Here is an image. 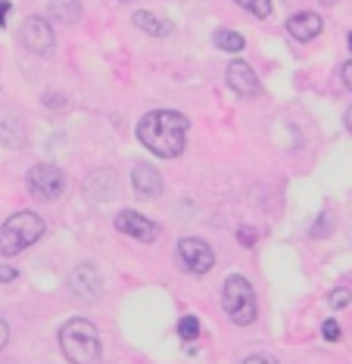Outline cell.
<instances>
[{
	"instance_id": "cell-5",
	"label": "cell",
	"mask_w": 352,
	"mask_h": 364,
	"mask_svg": "<svg viewBox=\"0 0 352 364\" xmlns=\"http://www.w3.org/2000/svg\"><path fill=\"white\" fill-rule=\"evenodd\" d=\"M28 190H32L38 200H60L66 193V174H63L56 165H34L28 171Z\"/></svg>"
},
{
	"instance_id": "cell-22",
	"label": "cell",
	"mask_w": 352,
	"mask_h": 364,
	"mask_svg": "<svg viewBox=\"0 0 352 364\" xmlns=\"http://www.w3.org/2000/svg\"><path fill=\"white\" fill-rule=\"evenodd\" d=\"M237 240H240L243 246H253V243H256V230H249V228H240V230H237Z\"/></svg>"
},
{
	"instance_id": "cell-2",
	"label": "cell",
	"mask_w": 352,
	"mask_h": 364,
	"mask_svg": "<svg viewBox=\"0 0 352 364\" xmlns=\"http://www.w3.org/2000/svg\"><path fill=\"white\" fill-rule=\"evenodd\" d=\"M60 346L72 364H97L103 358V343H100L97 327L88 318H72L60 330Z\"/></svg>"
},
{
	"instance_id": "cell-11",
	"label": "cell",
	"mask_w": 352,
	"mask_h": 364,
	"mask_svg": "<svg viewBox=\"0 0 352 364\" xmlns=\"http://www.w3.org/2000/svg\"><path fill=\"white\" fill-rule=\"evenodd\" d=\"M116 187H119L116 171H112V169H100V171H94V174L88 178V184H84V193H88L91 200H97V202H110L112 196H116Z\"/></svg>"
},
{
	"instance_id": "cell-20",
	"label": "cell",
	"mask_w": 352,
	"mask_h": 364,
	"mask_svg": "<svg viewBox=\"0 0 352 364\" xmlns=\"http://www.w3.org/2000/svg\"><path fill=\"white\" fill-rule=\"evenodd\" d=\"M330 230H334V215L325 212V215L318 218V224H315V228H312V237H315V240H321V237H327Z\"/></svg>"
},
{
	"instance_id": "cell-21",
	"label": "cell",
	"mask_w": 352,
	"mask_h": 364,
	"mask_svg": "<svg viewBox=\"0 0 352 364\" xmlns=\"http://www.w3.org/2000/svg\"><path fill=\"white\" fill-rule=\"evenodd\" d=\"M321 337H325L327 343H337V339H340V327H337V321H325V324H321Z\"/></svg>"
},
{
	"instance_id": "cell-14",
	"label": "cell",
	"mask_w": 352,
	"mask_h": 364,
	"mask_svg": "<svg viewBox=\"0 0 352 364\" xmlns=\"http://www.w3.org/2000/svg\"><path fill=\"white\" fill-rule=\"evenodd\" d=\"M50 19L60 25H75L82 19V0H50Z\"/></svg>"
},
{
	"instance_id": "cell-16",
	"label": "cell",
	"mask_w": 352,
	"mask_h": 364,
	"mask_svg": "<svg viewBox=\"0 0 352 364\" xmlns=\"http://www.w3.org/2000/svg\"><path fill=\"white\" fill-rule=\"evenodd\" d=\"M212 41H215V47L225 50V53H240L243 50V38L237 32H215Z\"/></svg>"
},
{
	"instance_id": "cell-7",
	"label": "cell",
	"mask_w": 352,
	"mask_h": 364,
	"mask_svg": "<svg viewBox=\"0 0 352 364\" xmlns=\"http://www.w3.org/2000/svg\"><path fill=\"white\" fill-rule=\"evenodd\" d=\"M178 259L184 261V268H188L190 274H200V278L215 265L209 243H203V240H197V237H184L181 243H178Z\"/></svg>"
},
{
	"instance_id": "cell-1",
	"label": "cell",
	"mask_w": 352,
	"mask_h": 364,
	"mask_svg": "<svg viewBox=\"0 0 352 364\" xmlns=\"http://www.w3.org/2000/svg\"><path fill=\"white\" fill-rule=\"evenodd\" d=\"M188 125L181 112H171V109H156L147 112L138 125V137L153 156L159 159H175L184 152V137H188Z\"/></svg>"
},
{
	"instance_id": "cell-18",
	"label": "cell",
	"mask_w": 352,
	"mask_h": 364,
	"mask_svg": "<svg viewBox=\"0 0 352 364\" xmlns=\"http://www.w3.org/2000/svg\"><path fill=\"white\" fill-rule=\"evenodd\" d=\"M178 337L188 339V343H190L193 337H200V321H197V318H193V315L181 318V321H178Z\"/></svg>"
},
{
	"instance_id": "cell-17",
	"label": "cell",
	"mask_w": 352,
	"mask_h": 364,
	"mask_svg": "<svg viewBox=\"0 0 352 364\" xmlns=\"http://www.w3.org/2000/svg\"><path fill=\"white\" fill-rule=\"evenodd\" d=\"M240 10L253 13L256 19H268L271 16V0H234Z\"/></svg>"
},
{
	"instance_id": "cell-10",
	"label": "cell",
	"mask_w": 352,
	"mask_h": 364,
	"mask_svg": "<svg viewBox=\"0 0 352 364\" xmlns=\"http://www.w3.org/2000/svg\"><path fill=\"white\" fill-rule=\"evenodd\" d=\"M228 84L234 87V93H240V97H247V100L262 93V84H259L253 65L243 63V60H234L231 65H228Z\"/></svg>"
},
{
	"instance_id": "cell-15",
	"label": "cell",
	"mask_w": 352,
	"mask_h": 364,
	"mask_svg": "<svg viewBox=\"0 0 352 364\" xmlns=\"http://www.w3.org/2000/svg\"><path fill=\"white\" fill-rule=\"evenodd\" d=\"M134 25H138L141 32H147V34H156V38H169L171 34V22L153 16V13H147V10L134 13Z\"/></svg>"
},
{
	"instance_id": "cell-24",
	"label": "cell",
	"mask_w": 352,
	"mask_h": 364,
	"mask_svg": "<svg viewBox=\"0 0 352 364\" xmlns=\"http://www.w3.org/2000/svg\"><path fill=\"white\" fill-rule=\"evenodd\" d=\"M243 364H278L275 358H268V355H249Z\"/></svg>"
},
{
	"instance_id": "cell-6",
	"label": "cell",
	"mask_w": 352,
	"mask_h": 364,
	"mask_svg": "<svg viewBox=\"0 0 352 364\" xmlns=\"http://www.w3.org/2000/svg\"><path fill=\"white\" fill-rule=\"evenodd\" d=\"M19 38H22L25 50H32V53H38V56H47L50 50H53V44H56L50 22L41 19V16H28L22 22V32H19Z\"/></svg>"
},
{
	"instance_id": "cell-4",
	"label": "cell",
	"mask_w": 352,
	"mask_h": 364,
	"mask_svg": "<svg viewBox=\"0 0 352 364\" xmlns=\"http://www.w3.org/2000/svg\"><path fill=\"white\" fill-rule=\"evenodd\" d=\"M221 305H225V315L231 318L237 327H247L256 321V293L249 287L247 278H228L221 287Z\"/></svg>"
},
{
	"instance_id": "cell-8",
	"label": "cell",
	"mask_w": 352,
	"mask_h": 364,
	"mask_svg": "<svg viewBox=\"0 0 352 364\" xmlns=\"http://www.w3.org/2000/svg\"><path fill=\"white\" fill-rule=\"evenodd\" d=\"M69 290H72V293H75L82 302H94L97 296L103 293V280H100L97 268L91 265V261H84V265H78L75 271H72Z\"/></svg>"
},
{
	"instance_id": "cell-29",
	"label": "cell",
	"mask_w": 352,
	"mask_h": 364,
	"mask_svg": "<svg viewBox=\"0 0 352 364\" xmlns=\"http://www.w3.org/2000/svg\"><path fill=\"white\" fill-rule=\"evenodd\" d=\"M321 4H337V0H321Z\"/></svg>"
},
{
	"instance_id": "cell-23",
	"label": "cell",
	"mask_w": 352,
	"mask_h": 364,
	"mask_svg": "<svg viewBox=\"0 0 352 364\" xmlns=\"http://www.w3.org/2000/svg\"><path fill=\"white\" fill-rule=\"evenodd\" d=\"M16 268H10V265H0V283H10V280H16Z\"/></svg>"
},
{
	"instance_id": "cell-3",
	"label": "cell",
	"mask_w": 352,
	"mask_h": 364,
	"mask_svg": "<svg viewBox=\"0 0 352 364\" xmlns=\"http://www.w3.org/2000/svg\"><path fill=\"white\" fill-rule=\"evenodd\" d=\"M44 237V218L34 212H16L0 224V256H19Z\"/></svg>"
},
{
	"instance_id": "cell-28",
	"label": "cell",
	"mask_w": 352,
	"mask_h": 364,
	"mask_svg": "<svg viewBox=\"0 0 352 364\" xmlns=\"http://www.w3.org/2000/svg\"><path fill=\"white\" fill-rule=\"evenodd\" d=\"M346 128H349V134H352V106H349V112H346Z\"/></svg>"
},
{
	"instance_id": "cell-13",
	"label": "cell",
	"mask_w": 352,
	"mask_h": 364,
	"mask_svg": "<svg viewBox=\"0 0 352 364\" xmlns=\"http://www.w3.org/2000/svg\"><path fill=\"white\" fill-rule=\"evenodd\" d=\"M134 190H138L143 200H159L162 193V174L156 169H150V165H134Z\"/></svg>"
},
{
	"instance_id": "cell-19",
	"label": "cell",
	"mask_w": 352,
	"mask_h": 364,
	"mask_svg": "<svg viewBox=\"0 0 352 364\" xmlns=\"http://www.w3.org/2000/svg\"><path fill=\"white\" fill-rule=\"evenodd\" d=\"M349 302H352V293H349V290H346V287L334 290V293H330V296H327V305H330V308H334V311L346 308V305H349Z\"/></svg>"
},
{
	"instance_id": "cell-9",
	"label": "cell",
	"mask_w": 352,
	"mask_h": 364,
	"mask_svg": "<svg viewBox=\"0 0 352 364\" xmlns=\"http://www.w3.org/2000/svg\"><path fill=\"white\" fill-rule=\"evenodd\" d=\"M116 228L122 230V234H131L138 237L141 243H153V240H159V224L150 221V218H143L141 212H131V209H125V212L116 215Z\"/></svg>"
},
{
	"instance_id": "cell-25",
	"label": "cell",
	"mask_w": 352,
	"mask_h": 364,
	"mask_svg": "<svg viewBox=\"0 0 352 364\" xmlns=\"http://www.w3.org/2000/svg\"><path fill=\"white\" fill-rule=\"evenodd\" d=\"M340 75H343V84H346L349 91H352V63L343 65V72H340Z\"/></svg>"
},
{
	"instance_id": "cell-27",
	"label": "cell",
	"mask_w": 352,
	"mask_h": 364,
	"mask_svg": "<svg viewBox=\"0 0 352 364\" xmlns=\"http://www.w3.org/2000/svg\"><path fill=\"white\" fill-rule=\"evenodd\" d=\"M10 0H0V25H6V13H10Z\"/></svg>"
},
{
	"instance_id": "cell-30",
	"label": "cell",
	"mask_w": 352,
	"mask_h": 364,
	"mask_svg": "<svg viewBox=\"0 0 352 364\" xmlns=\"http://www.w3.org/2000/svg\"><path fill=\"white\" fill-rule=\"evenodd\" d=\"M349 47H352V34H349Z\"/></svg>"
},
{
	"instance_id": "cell-12",
	"label": "cell",
	"mask_w": 352,
	"mask_h": 364,
	"mask_svg": "<svg viewBox=\"0 0 352 364\" xmlns=\"http://www.w3.org/2000/svg\"><path fill=\"white\" fill-rule=\"evenodd\" d=\"M321 28H325V22H321L318 13H296V16L287 19V32H290L296 41H312V38H318Z\"/></svg>"
},
{
	"instance_id": "cell-26",
	"label": "cell",
	"mask_w": 352,
	"mask_h": 364,
	"mask_svg": "<svg viewBox=\"0 0 352 364\" xmlns=\"http://www.w3.org/2000/svg\"><path fill=\"white\" fill-rule=\"evenodd\" d=\"M6 339H10V327H6V321L0 318V349L6 346Z\"/></svg>"
}]
</instances>
